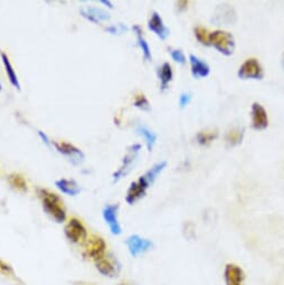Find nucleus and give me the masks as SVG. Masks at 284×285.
Returning a JSON list of instances; mask_svg holds the SVG:
<instances>
[{"mask_svg": "<svg viewBox=\"0 0 284 285\" xmlns=\"http://www.w3.org/2000/svg\"><path fill=\"white\" fill-rule=\"evenodd\" d=\"M150 186V182L148 181V179L145 178V176H141V177L133 181L130 187H129L127 196H125V200L129 205H133L137 203L138 200L141 199L142 197L145 195L147 189Z\"/></svg>", "mask_w": 284, "mask_h": 285, "instance_id": "0eeeda50", "label": "nucleus"}, {"mask_svg": "<svg viewBox=\"0 0 284 285\" xmlns=\"http://www.w3.org/2000/svg\"><path fill=\"white\" fill-rule=\"evenodd\" d=\"M148 27L160 39L165 40L170 35V29L166 26L161 16L157 11H153L148 22Z\"/></svg>", "mask_w": 284, "mask_h": 285, "instance_id": "4468645a", "label": "nucleus"}, {"mask_svg": "<svg viewBox=\"0 0 284 285\" xmlns=\"http://www.w3.org/2000/svg\"><path fill=\"white\" fill-rule=\"evenodd\" d=\"M107 32H110L111 34H119V33H122L123 31H127V28L123 27V26H112V27H107L106 28Z\"/></svg>", "mask_w": 284, "mask_h": 285, "instance_id": "473e14b6", "label": "nucleus"}, {"mask_svg": "<svg viewBox=\"0 0 284 285\" xmlns=\"http://www.w3.org/2000/svg\"><path fill=\"white\" fill-rule=\"evenodd\" d=\"M53 145L55 146L58 152L64 154V156L69 157L73 163L77 165V163H81L84 160V153L82 151L76 148V146L73 145L72 143H69V142H53Z\"/></svg>", "mask_w": 284, "mask_h": 285, "instance_id": "1a4fd4ad", "label": "nucleus"}, {"mask_svg": "<svg viewBox=\"0 0 284 285\" xmlns=\"http://www.w3.org/2000/svg\"><path fill=\"white\" fill-rule=\"evenodd\" d=\"M190 101H191L190 93H182L180 95V98H179V106H180V107H185L190 103Z\"/></svg>", "mask_w": 284, "mask_h": 285, "instance_id": "7c9ffc66", "label": "nucleus"}, {"mask_svg": "<svg viewBox=\"0 0 284 285\" xmlns=\"http://www.w3.org/2000/svg\"><path fill=\"white\" fill-rule=\"evenodd\" d=\"M133 104H135V107L140 108L142 111H150V108H151V106H150L149 101L147 100V98L143 94H137L135 96V101H133Z\"/></svg>", "mask_w": 284, "mask_h": 285, "instance_id": "cd10ccee", "label": "nucleus"}, {"mask_svg": "<svg viewBox=\"0 0 284 285\" xmlns=\"http://www.w3.org/2000/svg\"><path fill=\"white\" fill-rule=\"evenodd\" d=\"M8 182L10 183V186L15 189H17L19 191H26L27 190V182L23 176L17 175V174H12L8 177Z\"/></svg>", "mask_w": 284, "mask_h": 285, "instance_id": "a878e982", "label": "nucleus"}, {"mask_svg": "<svg viewBox=\"0 0 284 285\" xmlns=\"http://www.w3.org/2000/svg\"><path fill=\"white\" fill-rule=\"evenodd\" d=\"M189 63H190V69L191 74L196 78H203L206 77L211 73V67L207 64L206 62L198 56L190 54L189 55Z\"/></svg>", "mask_w": 284, "mask_h": 285, "instance_id": "2eb2a0df", "label": "nucleus"}, {"mask_svg": "<svg viewBox=\"0 0 284 285\" xmlns=\"http://www.w3.org/2000/svg\"><path fill=\"white\" fill-rule=\"evenodd\" d=\"M101 3H103V5H106V6H108V8H113V5H112V2L106 1V0H102Z\"/></svg>", "mask_w": 284, "mask_h": 285, "instance_id": "f704fd0d", "label": "nucleus"}, {"mask_svg": "<svg viewBox=\"0 0 284 285\" xmlns=\"http://www.w3.org/2000/svg\"><path fill=\"white\" fill-rule=\"evenodd\" d=\"M194 33L197 40L200 44H203L205 46H210V32L207 31L206 28H204L202 26H197L194 28Z\"/></svg>", "mask_w": 284, "mask_h": 285, "instance_id": "bb28decb", "label": "nucleus"}, {"mask_svg": "<svg viewBox=\"0 0 284 285\" xmlns=\"http://www.w3.org/2000/svg\"><path fill=\"white\" fill-rule=\"evenodd\" d=\"M55 186L57 189L62 191L63 194L70 195V196H76L80 194L81 188L78 186V183L72 179H58L55 181Z\"/></svg>", "mask_w": 284, "mask_h": 285, "instance_id": "a211bd4d", "label": "nucleus"}, {"mask_svg": "<svg viewBox=\"0 0 284 285\" xmlns=\"http://www.w3.org/2000/svg\"><path fill=\"white\" fill-rule=\"evenodd\" d=\"M106 243L104 242L102 237L100 236H91L86 240L85 249L83 251V255L86 258L94 259V261H99V259L106 256Z\"/></svg>", "mask_w": 284, "mask_h": 285, "instance_id": "7ed1b4c3", "label": "nucleus"}, {"mask_svg": "<svg viewBox=\"0 0 284 285\" xmlns=\"http://www.w3.org/2000/svg\"><path fill=\"white\" fill-rule=\"evenodd\" d=\"M38 136H39V138L41 140H43V142L44 143L46 144V145H48V146H52L53 145V141H51V139H49V138L46 136V134L44 133V132H41V131H38Z\"/></svg>", "mask_w": 284, "mask_h": 285, "instance_id": "2f4dec72", "label": "nucleus"}, {"mask_svg": "<svg viewBox=\"0 0 284 285\" xmlns=\"http://www.w3.org/2000/svg\"><path fill=\"white\" fill-rule=\"evenodd\" d=\"M0 274L6 276L14 275V270H12V267L8 263L3 262L2 259H0Z\"/></svg>", "mask_w": 284, "mask_h": 285, "instance_id": "c756f323", "label": "nucleus"}, {"mask_svg": "<svg viewBox=\"0 0 284 285\" xmlns=\"http://www.w3.org/2000/svg\"><path fill=\"white\" fill-rule=\"evenodd\" d=\"M167 167V161H160V162H158L156 163V165H153L150 169L147 171V173L144 174L145 176V178L148 179V181L150 182V184L153 183L154 180L157 179L158 176L160 175V173L162 170L165 169V168Z\"/></svg>", "mask_w": 284, "mask_h": 285, "instance_id": "393cba45", "label": "nucleus"}, {"mask_svg": "<svg viewBox=\"0 0 284 285\" xmlns=\"http://www.w3.org/2000/svg\"><path fill=\"white\" fill-rule=\"evenodd\" d=\"M244 138V129L243 128H232L225 134V141L228 146H235L242 143Z\"/></svg>", "mask_w": 284, "mask_h": 285, "instance_id": "aec40b11", "label": "nucleus"}, {"mask_svg": "<svg viewBox=\"0 0 284 285\" xmlns=\"http://www.w3.org/2000/svg\"><path fill=\"white\" fill-rule=\"evenodd\" d=\"M141 149L140 144H132L128 148L127 153L122 160V165L119 168L118 170L113 174V182H118L121 178H123L124 176H127L130 173L132 169L133 162L136 161V159L139 154V151Z\"/></svg>", "mask_w": 284, "mask_h": 285, "instance_id": "39448f33", "label": "nucleus"}, {"mask_svg": "<svg viewBox=\"0 0 284 285\" xmlns=\"http://www.w3.org/2000/svg\"><path fill=\"white\" fill-rule=\"evenodd\" d=\"M64 232L66 237L72 243H75V244L83 243L87 240V232L85 226L77 218H71L69 223L65 226Z\"/></svg>", "mask_w": 284, "mask_h": 285, "instance_id": "423d86ee", "label": "nucleus"}, {"mask_svg": "<svg viewBox=\"0 0 284 285\" xmlns=\"http://www.w3.org/2000/svg\"><path fill=\"white\" fill-rule=\"evenodd\" d=\"M133 31H135L136 35H137V40H138V45H139V47L141 48L142 53H143V57L145 61H151L152 60V55H151V49L149 47V44L147 43V40H145L144 36H143V33H142V29L140 28V26H133Z\"/></svg>", "mask_w": 284, "mask_h": 285, "instance_id": "412c9836", "label": "nucleus"}, {"mask_svg": "<svg viewBox=\"0 0 284 285\" xmlns=\"http://www.w3.org/2000/svg\"><path fill=\"white\" fill-rule=\"evenodd\" d=\"M237 75L242 79H262L264 77V70L256 58H248L240 66Z\"/></svg>", "mask_w": 284, "mask_h": 285, "instance_id": "20e7f679", "label": "nucleus"}, {"mask_svg": "<svg viewBox=\"0 0 284 285\" xmlns=\"http://www.w3.org/2000/svg\"><path fill=\"white\" fill-rule=\"evenodd\" d=\"M119 285H131V284L128 283V282H122V283H120Z\"/></svg>", "mask_w": 284, "mask_h": 285, "instance_id": "c9c22d12", "label": "nucleus"}, {"mask_svg": "<svg viewBox=\"0 0 284 285\" xmlns=\"http://www.w3.org/2000/svg\"><path fill=\"white\" fill-rule=\"evenodd\" d=\"M127 246L130 254L133 257L139 256L140 254H143L152 247V242L147 238H143L139 235H131L127 240Z\"/></svg>", "mask_w": 284, "mask_h": 285, "instance_id": "6e6552de", "label": "nucleus"}, {"mask_svg": "<svg viewBox=\"0 0 284 285\" xmlns=\"http://www.w3.org/2000/svg\"><path fill=\"white\" fill-rule=\"evenodd\" d=\"M81 14L85 19L90 20V22L94 24H99L101 22H106V20L110 19V15H108L106 10L98 7H93V6L82 8Z\"/></svg>", "mask_w": 284, "mask_h": 285, "instance_id": "f3484780", "label": "nucleus"}, {"mask_svg": "<svg viewBox=\"0 0 284 285\" xmlns=\"http://www.w3.org/2000/svg\"><path fill=\"white\" fill-rule=\"evenodd\" d=\"M224 280L226 285H244L245 273L239 265L229 263L225 266Z\"/></svg>", "mask_w": 284, "mask_h": 285, "instance_id": "9b49d317", "label": "nucleus"}, {"mask_svg": "<svg viewBox=\"0 0 284 285\" xmlns=\"http://www.w3.org/2000/svg\"><path fill=\"white\" fill-rule=\"evenodd\" d=\"M217 137H218V131L216 129H207L199 131L196 136V139L200 145H207L217 139Z\"/></svg>", "mask_w": 284, "mask_h": 285, "instance_id": "b1692460", "label": "nucleus"}, {"mask_svg": "<svg viewBox=\"0 0 284 285\" xmlns=\"http://www.w3.org/2000/svg\"><path fill=\"white\" fill-rule=\"evenodd\" d=\"M214 20L219 24H234L236 20V12L232 6L223 3V5L217 7Z\"/></svg>", "mask_w": 284, "mask_h": 285, "instance_id": "dca6fc26", "label": "nucleus"}, {"mask_svg": "<svg viewBox=\"0 0 284 285\" xmlns=\"http://www.w3.org/2000/svg\"><path fill=\"white\" fill-rule=\"evenodd\" d=\"M252 113V127L255 130H264L269 127V116L264 107L260 103L254 102L250 108Z\"/></svg>", "mask_w": 284, "mask_h": 285, "instance_id": "f8f14e48", "label": "nucleus"}, {"mask_svg": "<svg viewBox=\"0 0 284 285\" xmlns=\"http://www.w3.org/2000/svg\"><path fill=\"white\" fill-rule=\"evenodd\" d=\"M177 8H178V10H186L187 8H188V5H189V1H187V0H180V1H178L177 3Z\"/></svg>", "mask_w": 284, "mask_h": 285, "instance_id": "72a5a7b5", "label": "nucleus"}, {"mask_svg": "<svg viewBox=\"0 0 284 285\" xmlns=\"http://www.w3.org/2000/svg\"><path fill=\"white\" fill-rule=\"evenodd\" d=\"M210 46H214L220 54L225 56H231L235 49V38L228 32H212L210 34Z\"/></svg>", "mask_w": 284, "mask_h": 285, "instance_id": "f03ea898", "label": "nucleus"}, {"mask_svg": "<svg viewBox=\"0 0 284 285\" xmlns=\"http://www.w3.org/2000/svg\"><path fill=\"white\" fill-rule=\"evenodd\" d=\"M170 55L171 57H173V60L176 63H178V64H181V65L186 64L187 58L181 49H170Z\"/></svg>", "mask_w": 284, "mask_h": 285, "instance_id": "c85d7f7f", "label": "nucleus"}, {"mask_svg": "<svg viewBox=\"0 0 284 285\" xmlns=\"http://www.w3.org/2000/svg\"><path fill=\"white\" fill-rule=\"evenodd\" d=\"M174 72L171 69V65L169 63H164L159 69V79H160V87L161 92H165L168 89L170 82L173 81Z\"/></svg>", "mask_w": 284, "mask_h": 285, "instance_id": "6ab92c4d", "label": "nucleus"}, {"mask_svg": "<svg viewBox=\"0 0 284 285\" xmlns=\"http://www.w3.org/2000/svg\"><path fill=\"white\" fill-rule=\"evenodd\" d=\"M118 205H106L102 212L104 220L108 225V228H110L111 233L113 235H120L121 232H122L118 218Z\"/></svg>", "mask_w": 284, "mask_h": 285, "instance_id": "9d476101", "label": "nucleus"}, {"mask_svg": "<svg viewBox=\"0 0 284 285\" xmlns=\"http://www.w3.org/2000/svg\"><path fill=\"white\" fill-rule=\"evenodd\" d=\"M38 196L41 200L44 211L48 216H51V218H53L58 224L65 221L66 211L60 196L47 189H43V188L38 189Z\"/></svg>", "mask_w": 284, "mask_h": 285, "instance_id": "f257e3e1", "label": "nucleus"}, {"mask_svg": "<svg viewBox=\"0 0 284 285\" xmlns=\"http://www.w3.org/2000/svg\"><path fill=\"white\" fill-rule=\"evenodd\" d=\"M136 131L137 133L143 138L144 141H145V144H147V148L148 151H152V148L154 143H156L157 141V133L153 132L152 130H150L149 128L144 127V125H138L136 128Z\"/></svg>", "mask_w": 284, "mask_h": 285, "instance_id": "4be33fe9", "label": "nucleus"}, {"mask_svg": "<svg viewBox=\"0 0 284 285\" xmlns=\"http://www.w3.org/2000/svg\"><path fill=\"white\" fill-rule=\"evenodd\" d=\"M1 60L3 63V66H5L7 76H8V78H9L11 85L15 86L17 90H20V83L18 81L17 74H16L14 67H12L11 63L9 61V58H8V56L6 55L5 53H1Z\"/></svg>", "mask_w": 284, "mask_h": 285, "instance_id": "5701e85b", "label": "nucleus"}, {"mask_svg": "<svg viewBox=\"0 0 284 285\" xmlns=\"http://www.w3.org/2000/svg\"><path fill=\"white\" fill-rule=\"evenodd\" d=\"M97 270L107 278H115L120 272V264L112 256H104L97 261Z\"/></svg>", "mask_w": 284, "mask_h": 285, "instance_id": "ddd939ff", "label": "nucleus"}]
</instances>
